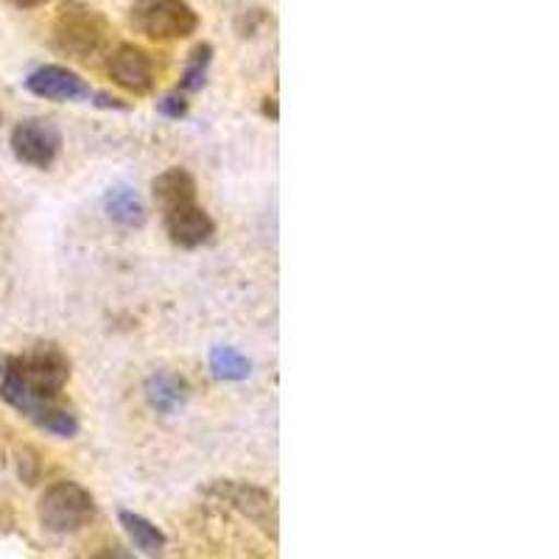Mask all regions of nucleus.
<instances>
[{"label":"nucleus","instance_id":"11","mask_svg":"<svg viewBox=\"0 0 559 559\" xmlns=\"http://www.w3.org/2000/svg\"><path fill=\"white\" fill-rule=\"evenodd\" d=\"M104 213H107L115 224H121V227L129 229L143 227L148 218L146 204H143L140 193L127 188V185L109 188V191L104 193Z\"/></svg>","mask_w":559,"mask_h":559},{"label":"nucleus","instance_id":"13","mask_svg":"<svg viewBox=\"0 0 559 559\" xmlns=\"http://www.w3.org/2000/svg\"><path fill=\"white\" fill-rule=\"evenodd\" d=\"M118 521H121L123 532L129 534V540L134 543V548H138V551H143L146 557H152V559L163 557V551H166V543H168V537L163 528L154 526L148 518L138 515V512H129V509H121V512H118Z\"/></svg>","mask_w":559,"mask_h":559},{"label":"nucleus","instance_id":"25","mask_svg":"<svg viewBox=\"0 0 559 559\" xmlns=\"http://www.w3.org/2000/svg\"><path fill=\"white\" fill-rule=\"evenodd\" d=\"M0 372H3V358H0Z\"/></svg>","mask_w":559,"mask_h":559},{"label":"nucleus","instance_id":"19","mask_svg":"<svg viewBox=\"0 0 559 559\" xmlns=\"http://www.w3.org/2000/svg\"><path fill=\"white\" fill-rule=\"evenodd\" d=\"M157 109L166 115V118H174V121H179V118H185V115H188V102H185L179 93H171V96L159 98Z\"/></svg>","mask_w":559,"mask_h":559},{"label":"nucleus","instance_id":"2","mask_svg":"<svg viewBox=\"0 0 559 559\" xmlns=\"http://www.w3.org/2000/svg\"><path fill=\"white\" fill-rule=\"evenodd\" d=\"M39 526L51 534H76L96 518V498L79 481H53L37 503Z\"/></svg>","mask_w":559,"mask_h":559},{"label":"nucleus","instance_id":"3","mask_svg":"<svg viewBox=\"0 0 559 559\" xmlns=\"http://www.w3.org/2000/svg\"><path fill=\"white\" fill-rule=\"evenodd\" d=\"M129 23L138 34L157 43L188 39L197 34L199 14L188 0H134Z\"/></svg>","mask_w":559,"mask_h":559},{"label":"nucleus","instance_id":"1","mask_svg":"<svg viewBox=\"0 0 559 559\" xmlns=\"http://www.w3.org/2000/svg\"><path fill=\"white\" fill-rule=\"evenodd\" d=\"M109 34L107 17L82 0H64L53 20V48L73 62H96L107 51Z\"/></svg>","mask_w":559,"mask_h":559},{"label":"nucleus","instance_id":"14","mask_svg":"<svg viewBox=\"0 0 559 559\" xmlns=\"http://www.w3.org/2000/svg\"><path fill=\"white\" fill-rule=\"evenodd\" d=\"M0 397H3L12 408H17L20 414L32 417L34 403H32V394H28L26 378H23L20 358H9V361L3 364V372H0Z\"/></svg>","mask_w":559,"mask_h":559},{"label":"nucleus","instance_id":"5","mask_svg":"<svg viewBox=\"0 0 559 559\" xmlns=\"http://www.w3.org/2000/svg\"><path fill=\"white\" fill-rule=\"evenodd\" d=\"M12 152L23 166L51 168L62 152V134L48 118H26L14 127Z\"/></svg>","mask_w":559,"mask_h":559},{"label":"nucleus","instance_id":"10","mask_svg":"<svg viewBox=\"0 0 559 559\" xmlns=\"http://www.w3.org/2000/svg\"><path fill=\"white\" fill-rule=\"evenodd\" d=\"M152 193L159 210L168 213L174 207L197 202V179L185 171V168H168V171H163L152 182Z\"/></svg>","mask_w":559,"mask_h":559},{"label":"nucleus","instance_id":"20","mask_svg":"<svg viewBox=\"0 0 559 559\" xmlns=\"http://www.w3.org/2000/svg\"><path fill=\"white\" fill-rule=\"evenodd\" d=\"M263 23H266V14H263V9H252V12H247L238 17L236 28L241 37H252V34L258 32V26H263Z\"/></svg>","mask_w":559,"mask_h":559},{"label":"nucleus","instance_id":"16","mask_svg":"<svg viewBox=\"0 0 559 559\" xmlns=\"http://www.w3.org/2000/svg\"><path fill=\"white\" fill-rule=\"evenodd\" d=\"M32 419L43 428V431L53 433V437L70 439L79 433V419L73 417L68 408H59L53 406V403H43V406L32 414Z\"/></svg>","mask_w":559,"mask_h":559},{"label":"nucleus","instance_id":"15","mask_svg":"<svg viewBox=\"0 0 559 559\" xmlns=\"http://www.w3.org/2000/svg\"><path fill=\"white\" fill-rule=\"evenodd\" d=\"M210 372L218 381H247L252 376V361L236 347H213L210 349Z\"/></svg>","mask_w":559,"mask_h":559},{"label":"nucleus","instance_id":"22","mask_svg":"<svg viewBox=\"0 0 559 559\" xmlns=\"http://www.w3.org/2000/svg\"><path fill=\"white\" fill-rule=\"evenodd\" d=\"M9 3L17 9H37V7H45L48 0H9Z\"/></svg>","mask_w":559,"mask_h":559},{"label":"nucleus","instance_id":"12","mask_svg":"<svg viewBox=\"0 0 559 559\" xmlns=\"http://www.w3.org/2000/svg\"><path fill=\"white\" fill-rule=\"evenodd\" d=\"M146 401L154 412L174 414L188 403V383L174 372H157L146 381Z\"/></svg>","mask_w":559,"mask_h":559},{"label":"nucleus","instance_id":"18","mask_svg":"<svg viewBox=\"0 0 559 559\" xmlns=\"http://www.w3.org/2000/svg\"><path fill=\"white\" fill-rule=\"evenodd\" d=\"M17 473L20 478L26 484H34L37 481V473H39V462H37V453L32 451V448H23L20 451V459H17Z\"/></svg>","mask_w":559,"mask_h":559},{"label":"nucleus","instance_id":"24","mask_svg":"<svg viewBox=\"0 0 559 559\" xmlns=\"http://www.w3.org/2000/svg\"><path fill=\"white\" fill-rule=\"evenodd\" d=\"M263 112L272 115L274 121H277V104H274V98H266V104H263Z\"/></svg>","mask_w":559,"mask_h":559},{"label":"nucleus","instance_id":"17","mask_svg":"<svg viewBox=\"0 0 559 559\" xmlns=\"http://www.w3.org/2000/svg\"><path fill=\"white\" fill-rule=\"evenodd\" d=\"M210 64H213V45H197L191 51V57H188V64H185L179 90H185V93H197V90H202L204 82H207Z\"/></svg>","mask_w":559,"mask_h":559},{"label":"nucleus","instance_id":"4","mask_svg":"<svg viewBox=\"0 0 559 559\" xmlns=\"http://www.w3.org/2000/svg\"><path fill=\"white\" fill-rule=\"evenodd\" d=\"M20 367H23V378H26L28 394H32L34 412L43 403L57 401L70 378V361L57 344H39V347H34L28 356L20 358Z\"/></svg>","mask_w":559,"mask_h":559},{"label":"nucleus","instance_id":"9","mask_svg":"<svg viewBox=\"0 0 559 559\" xmlns=\"http://www.w3.org/2000/svg\"><path fill=\"white\" fill-rule=\"evenodd\" d=\"M163 218H166L168 238L182 249L202 247L216 233V224H213L210 213L204 207H199L197 202L168 210V213H163Z\"/></svg>","mask_w":559,"mask_h":559},{"label":"nucleus","instance_id":"7","mask_svg":"<svg viewBox=\"0 0 559 559\" xmlns=\"http://www.w3.org/2000/svg\"><path fill=\"white\" fill-rule=\"evenodd\" d=\"M107 73L118 87L129 90L134 96H146L154 87V62L140 45H118L107 59Z\"/></svg>","mask_w":559,"mask_h":559},{"label":"nucleus","instance_id":"21","mask_svg":"<svg viewBox=\"0 0 559 559\" xmlns=\"http://www.w3.org/2000/svg\"><path fill=\"white\" fill-rule=\"evenodd\" d=\"M93 559H138V557H134L132 551H127V548L112 546V548H107V551H102L98 557H93Z\"/></svg>","mask_w":559,"mask_h":559},{"label":"nucleus","instance_id":"8","mask_svg":"<svg viewBox=\"0 0 559 559\" xmlns=\"http://www.w3.org/2000/svg\"><path fill=\"white\" fill-rule=\"evenodd\" d=\"M26 87L34 96L48 98V102H82L93 96L90 84L79 73L62 64H43L26 79Z\"/></svg>","mask_w":559,"mask_h":559},{"label":"nucleus","instance_id":"23","mask_svg":"<svg viewBox=\"0 0 559 559\" xmlns=\"http://www.w3.org/2000/svg\"><path fill=\"white\" fill-rule=\"evenodd\" d=\"M98 107H115V109H123V104H118V98H109L107 93H98Z\"/></svg>","mask_w":559,"mask_h":559},{"label":"nucleus","instance_id":"6","mask_svg":"<svg viewBox=\"0 0 559 559\" xmlns=\"http://www.w3.org/2000/svg\"><path fill=\"white\" fill-rule=\"evenodd\" d=\"M207 492L218 496L224 503L247 515L249 521L258 523L263 532L277 537V532H274V523H277L274 521V498L266 487L249 481H216L213 487H207Z\"/></svg>","mask_w":559,"mask_h":559}]
</instances>
